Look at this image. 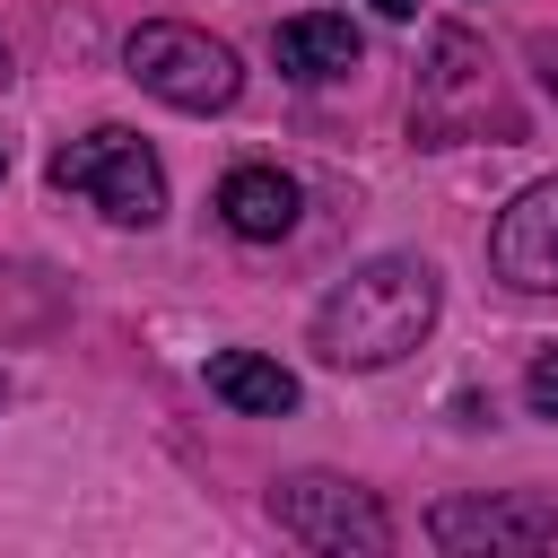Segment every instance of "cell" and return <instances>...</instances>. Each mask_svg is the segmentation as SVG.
Here are the masks:
<instances>
[{
	"label": "cell",
	"mask_w": 558,
	"mask_h": 558,
	"mask_svg": "<svg viewBox=\"0 0 558 558\" xmlns=\"http://www.w3.org/2000/svg\"><path fill=\"white\" fill-rule=\"evenodd\" d=\"M532 52H541V61H549V87H558V44H549V35H541V44H532Z\"/></svg>",
	"instance_id": "obj_12"
},
{
	"label": "cell",
	"mask_w": 558,
	"mask_h": 558,
	"mask_svg": "<svg viewBox=\"0 0 558 558\" xmlns=\"http://www.w3.org/2000/svg\"><path fill=\"white\" fill-rule=\"evenodd\" d=\"M270 514H279V532L288 541H305V549H331V558H384L392 549V514L375 506V488H357V480H340V471H288L279 488H270Z\"/></svg>",
	"instance_id": "obj_4"
},
{
	"label": "cell",
	"mask_w": 558,
	"mask_h": 558,
	"mask_svg": "<svg viewBox=\"0 0 558 558\" xmlns=\"http://www.w3.org/2000/svg\"><path fill=\"white\" fill-rule=\"evenodd\" d=\"M375 9H384V17H418V0H375Z\"/></svg>",
	"instance_id": "obj_13"
},
{
	"label": "cell",
	"mask_w": 558,
	"mask_h": 558,
	"mask_svg": "<svg viewBox=\"0 0 558 558\" xmlns=\"http://www.w3.org/2000/svg\"><path fill=\"white\" fill-rule=\"evenodd\" d=\"M436 262L418 253H375L357 262L323 305H314V357L340 366V375H375V366H401L427 331H436Z\"/></svg>",
	"instance_id": "obj_1"
},
{
	"label": "cell",
	"mask_w": 558,
	"mask_h": 558,
	"mask_svg": "<svg viewBox=\"0 0 558 558\" xmlns=\"http://www.w3.org/2000/svg\"><path fill=\"white\" fill-rule=\"evenodd\" d=\"M131 78L157 96V105H174V113H227L235 105V87H244V70H235V52L218 44V35H201V26H183V17H148V26H131Z\"/></svg>",
	"instance_id": "obj_2"
},
{
	"label": "cell",
	"mask_w": 558,
	"mask_h": 558,
	"mask_svg": "<svg viewBox=\"0 0 558 558\" xmlns=\"http://www.w3.org/2000/svg\"><path fill=\"white\" fill-rule=\"evenodd\" d=\"M52 183L61 192H87L113 227H157L166 218V166L148 157V140H131V131H87V140H70V148H52Z\"/></svg>",
	"instance_id": "obj_3"
},
{
	"label": "cell",
	"mask_w": 558,
	"mask_h": 558,
	"mask_svg": "<svg viewBox=\"0 0 558 558\" xmlns=\"http://www.w3.org/2000/svg\"><path fill=\"white\" fill-rule=\"evenodd\" d=\"M0 174H9V157H0Z\"/></svg>",
	"instance_id": "obj_15"
},
{
	"label": "cell",
	"mask_w": 558,
	"mask_h": 558,
	"mask_svg": "<svg viewBox=\"0 0 558 558\" xmlns=\"http://www.w3.org/2000/svg\"><path fill=\"white\" fill-rule=\"evenodd\" d=\"M488 52L462 35V26H445L436 44H427V78H418V140L427 148H453L462 131H480L488 122Z\"/></svg>",
	"instance_id": "obj_5"
},
{
	"label": "cell",
	"mask_w": 558,
	"mask_h": 558,
	"mask_svg": "<svg viewBox=\"0 0 558 558\" xmlns=\"http://www.w3.org/2000/svg\"><path fill=\"white\" fill-rule=\"evenodd\" d=\"M357 26L349 17H331V9H305V17H288L279 35H270V61L288 70V78H305V87H323V78H349L357 70Z\"/></svg>",
	"instance_id": "obj_8"
},
{
	"label": "cell",
	"mask_w": 558,
	"mask_h": 558,
	"mask_svg": "<svg viewBox=\"0 0 558 558\" xmlns=\"http://www.w3.org/2000/svg\"><path fill=\"white\" fill-rule=\"evenodd\" d=\"M209 392H218L227 410H244V418L296 410V375H288L279 357H262V349H218V357H209Z\"/></svg>",
	"instance_id": "obj_10"
},
{
	"label": "cell",
	"mask_w": 558,
	"mask_h": 558,
	"mask_svg": "<svg viewBox=\"0 0 558 558\" xmlns=\"http://www.w3.org/2000/svg\"><path fill=\"white\" fill-rule=\"evenodd\" d=\"M218 218H227L244 244H279V235L296 227V183H288L279 166H235V174L218 183Z\"/></svg>",
	"instance_id": "obj_9"
},
{
	"label": "cell",
	"mask_w": 558,
	"mask_h": 558,
	"mask_svg": "<svg viewBox=\"0 0 558 558\" xmlns=\"http://www.w3.org/2000/svg\"><path fill=\"white\" fill-rule=\"evenodd\" d=\"M488 270L523 296H558V174L523 183L488 227Z\"/></svg>",
	"instance_id": "obj_7"
},
{
	"label": "cell",
	"mask_w": 558,
	"mask_h": 558,
	"mask_svg": "<svg viewBox=\"0 0 558 558\" xmlns=\"http://www.w3.org/2000/svg\"><path fill=\"white\" fill-rule=\"evenodd\" d=\"M523 401H532V418L558 427V349H541V357L523 366Z\"/></svg>",
	"instance_id": "obj_11"
},
{
	"label": "cell",
	"mask_w": 558,
	"mask_h": 558,
	"mask_svg": "<svg viewBox=\"0 0 558 558\" xmlns=\"http://www.w3.org/2000/svg\"><path fill=\"white\" fill-rule=\"evenodd\" d=\"M0 78H9V52H0Z\"/></svg>",
	"instance_id": "obj_14"
},
{
	"label": "cell",
	"mask_w": 558,
	"mask_h": 558,
	"mask_svg": "<svg viewBox=\"0 0 558 558\" xmlns=\"http://www.w3.org/2000/svg\"><path fill=\"white\" fill-rule=\"evenodd\" d=\"M427 541L453 549V558H480V549H549L558 541V506L549 497H445L427 514Z\"/></svg>",
	"instance_id": "obj_6"
}]
</instances>
